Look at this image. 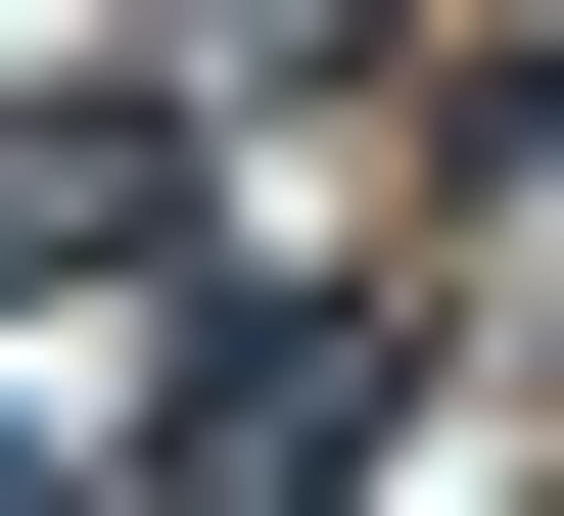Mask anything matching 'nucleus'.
<instances>
[{"label": "nucleus", "instance_id": "f257e3e1", "mask_svg": "<svg viewBox=\"0 0 564 516\" xmlns=\"http://www.w3.org/2000/svg\"><path fill=\"white\" fill-rule=\"evenodd\" d=\"M377 470V329H188V422H141V516H329Z\"/></svg>", "mask_w": 564, "mask_h": 516}]
</instances>
